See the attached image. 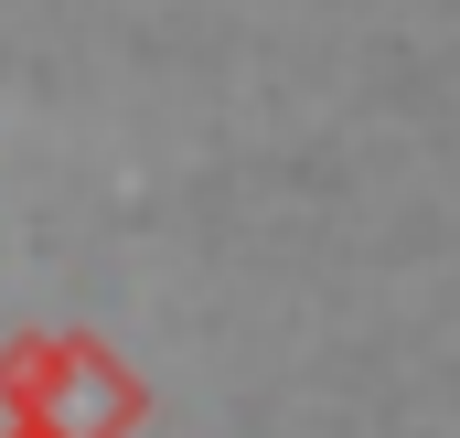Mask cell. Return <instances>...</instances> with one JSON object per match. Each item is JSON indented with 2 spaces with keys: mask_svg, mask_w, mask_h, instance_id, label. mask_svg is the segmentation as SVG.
<instances>
[{
  "mask_svg": "<svg viewBox=\"0 0 460 438\" xmlns=\"http://www.w3.org/2000/svg\"><path fill=\"white\" fill-rule=\"evenodd\" d=\"M0 407L32 438H128L150 417V385L97 331H22L0 342Z\"/></svg>",
  "mask_w": 460,
  "mask_h": 438,
  "instance_id": "cell-1",
  "label": "cell"
},
{
  "mask_svg": "<svg viewBox=\"0 0 460 438\" xmlns=\"http://www.w3.org/2000/svg\"><path fill=\"white\" fill-rule=\"evenodd\" d=\"M11 438H32V428H11Z\"/></svg>",
  "mask_w": 460,
  "mask_h": 438,
  "instance_id": "cell-2",
  "label": "cell"
}]
</instances>
